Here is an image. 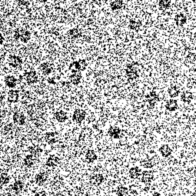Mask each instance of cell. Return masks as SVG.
<instances>
[{"label": "cell", "mask_w": 196, "mask_h": 196, "mask_svg": "<svg viewBox=\"0 0 196 196\" xmlns=\"http://www.w3.org/2000/svg\"><path fill=\"white\" fill-rule=\"evenodd\" d=\"M87 62L85 59H80L78 61L72 62L69 65V69L72 73L79 72V71H84L87 67Z\"/></svg>", "instance_id": "obj_1"}, {"label": "cell", "mask_w": 196, "mask_h": 196, "mask_svg": "<svg viewBox=\"0 0 196 196\" xmlns=\"http://www.w3.org/2000/svg\"><path fill=\"white\" fill-rule=\"evenodd\" d=\"M14 38L16 40H20L22 42L26 43L31 38V33L26 29H16L15 31Z\"/></svg>", "instance_id": "obj_2"}, {"label": "cell", "mask_w": 196, "mask_h": 196, "mask_svg": "<svg viewBox=\"0 0 196 196\" xmlns=\"http://www.w3.org/2000/svg\"><path fill=\"white\" fill-rule=\"evenodd\" d=\"M86 112L83 109H75L72 115V120L76 123H81L83 121H84L86 119Z\"/></svg>", "instance_id": "obj_3"}, {"label": "cell", "mask_w": 196, "mask_h": 196, "mask_svg": "<svg viewBox=\"0 0 196 196\" xmlns=\"http://www.w3.org/2000/svg\"><path fill=\"white\" fill-rule=\"evenodd\" d=\"M23 64V60L20 56L11 55L9 57V65L13 68H20Z\"/></svg>", "instance_id": "obj_4"}, {"label": "cell", "mask_w": 196, "mask_h": 196, "mask_svg": "<svg viewBox=\"0 0 196 196\" xmlns=\"http://www.w3.org/2000/svg\"><path fill=\"white\" fill-rule=\"evenodd\" d=\"M125 72L127 77L129 79H131V80H135V79H137L138 78V72H137V69L133 65H128L125 69Z\"/></svg>", "instance_id": "obj_5"}, {"label": "cell", "mask_w": 196, "mask_h": 196, "mask_svg": "<svg viewBox=\"0 0 196 196\" xmlns=\"http://www.w3.org/2000/svg\"><path fill=\"white\" fill-rule=\"evenodd\" d=\"M26 81L29 84H34L38 81V75L35 71H29L24 74Z\"/></svg>", "instance_id": "obj_6"}, {"label": "cell", "mask_w": 196, "mask_h": 196, "mask_svg": "<svg viewBox=\"0 0 196 196\" xmlns=\"http://www.w3.org/2000/svg\"><path fill=\"white\" fill-rule=\"evenodd\" d=\"M154 180V174L152 171H145L142 173V182L145 184H150Z\"/></svg>", "instance_id": "obj_7"}, {"label": "cell", "mask_w": 196, "mask_h": 196, "mask_svg": "<svg viewBox=\"0 0 196 196\" xmlns=\"http://www.w3.org/2000/svg\"><path fill=\"white\" fill-rule=\"evenodd\" d=\"M147 101L149 102V105L151 108H153V107L155 105L156 102H158L159 101V97L158 96V95L156 94L155 92L152 91L149 95H148L147 96Z\"/></svg>", "instance_id": "obj_8"}, {"label": "cell", "mask_w": 196, "mask_h": 196, "mask_svg": "<svg viewBox=\"0 0 196 196\" xmlns=\"http://www.w3.org/2000/svg\"><path fill=\"white\" fill-rule=\"evenodd\" d=\"M48 178H49V175H48L47 172L42 171V172H39L35 175V182H36L37 185H42L47 181Z\"/></svg>", "instance_id": "obj_9"}, {"label": "cell", "mask_w": 196, "mask_h": 196, "mask_svg": "<svg viewBox=\"0 0 196 196\" xmlns=\"http://www.w3.org/2000/svg\"><path fill=\"white\" fill-rule=\"evenodd\" d=\"M12 119H13V122L19 125H23L26 123V116L22 112H15Z\"/></svg>", "instance_id": "obj_10"}, {"label": "cell", "mask_w": 196, "mask_h": 196, "mask_svg": "<svg viewBox=\"0 0 196 196\" xmlns=\"http://www.w3.org/2000/svg\"><path fill=\"white\" fill-rule=\"evenodd\" d=\"M60 163V158L58 157V156L54 155H50L46 160V165H47L48 167H50V168H53V167H56Z\"/></svg>", "instance_id": "obj_11"}, {"label": "cell", "mask_w": 196, "mask_h": 196, "mask_svg": "<svg viewBox=\"0 0 196 196\" xmlns=\"http://www.w3.org/2000/svg\"><path fill=\"white\" fill-rule=\"evenodd\" d=\"M45 139L48 144L53 145V144L56 143L58 140V134L56 132H53V131H49L46 134Z\"/></svg>", "instance_id": "obj_12"}, {"label": "cell", "mask_w": 196, "mask_h": 196, "mask_svg": "<svg viewBox=\"0 0 196 196\" xmlns=\"http://www.w3.org/2000/svg\"><path fill=\"white\" fill-rule=\"evenodd\" d=\"M54 116L59 122H65L68 119V115L65 111L63 110H59L56 112L54 114Z\"/></svg>", "instance_id": "obj_13"}, {"label": "cell", "mask_w": 196, "mask_h": 196, "mask_svg": "<svg viewBox=\"0 0 196 196\" xmlns=\"http://www.w3.org/2000/svg\"><path fill=\"white\" fill-rule=\"evenodd\" d=\"M85 158H86V161H87L88 163H92L94 162L95 161H96L97 158H98V156H97V154L95 153V152L94 150L89 149V150H88L87 152L86 153Z\"/></svg>", "instance_id": "obj_14"}, {"label": "cell", "mask_w": 196, "mask_h": 196, "mask_svg": "<svg viewBox=\"0 0 196 196\" xmlns=\"http://www.w3.org/2000/svg\"><path fill=\"white\" fill-rule=\"evenodd\" d=\"M19 96H20V95H19V92L17 90H9V93H8V101L10 103H16L19 100Z\"/></svg>", "instance_id": "obj_15"}, {"label": "cell", "mask_w": 196, "mask_h": 196, "mask_svg": "<svg viewBox=\"0 0 196 196\" xmlns=\"http://www.w3.org/2000/svg\"><path fill=\"white\" fill-rule=\"evenodd\" d=\"M90 182L93 185H100L104 182V176L102 174H95L90 178Z\"/></svg>", "instance_id": "obj_16"}, {"label": "cell", "mask_w": 196, "mask_h": 196, "mask_svg": "<svg viewBox=\"0 0 196 196\" xmlns=\"http://www.w3.org/2000/svg\"><path fill=\"white\" fill-rule=\"evenodd\" d=\"M159 152L164 158H167L170 156L172 153V150L168 145H162L159 148Z\"/></svg>", "instance_id": "obj_17"}, {"label": "cell", "mask_w": 196, "mask_h": 196, "mask_svg": "<svg viewBox=\"0 0 196 196\" xmlns=\"http://www.w3.org/2000/svg\"><path fill=\"white\" fill-rule=\"evenodd\" d=\"M109 136L112 137V138H119L120 137V133H121V129L117 127V126H112L110 127L108 131Z\"/></svg>", "instance_id": "obj_18"}, {"label": "cell", "mask_w": 196, "mask_h": 196, "mask_svg": "<svg viewBox=\"0 0 196 196\" xmlns=\"http://www.w3.org/2000/svg\"><path fill=\"white\" fill-rule=\"evenodd\" d=\"M165 109L169 112H174L178 109V102L175 99H169L165 103Z\"/></svg>", "instance_id": "obj_19"}, {"label": "cell", "mask_w": 196, "mask_h": 196, "mask_svg": "<svg viewBox=\"0 0 196 196\" xmlns=\"http://www.w3.org/2000/svg\"><path fill=\"white\" fill-rule=\"evenodd\" d=\"M16 83H17V79L16 77H14L13 75H7L5 78V85L9 88H15L16 86Z\"/></svg>", "instance_id": "obj_20"}, {"label": "cell", "mask_w": 196, "mask_h": 196, "mask_svg": "<svg viewBox=\"0 0 196 196\" xmlns=\"http://www.w3.org/2000/svg\"><path fill=\"white\" fill-rule=\"evenodd\" d=\"M128 173H129V176L131 177V179H137L142 174V170L137 166L132 167V168H130Z\"/></svg>", "instance_id": "obj_21"}, {"label": "cell", "mask_w": 196, "mask_h": 196, "mask_svg": "<svg viewBox=\"0 0 196 196\" xmlns=\"http://www.w3.org/2000/svg\"><path fill=\"white\" fill-rule=\"evenodd\" d=\"M81 79H82V75L79 72L73 73L70 75L71 83L75 86H78L79 84H80Z\"/></svg>", "instance_id": "obj_22"}, {"label": "cell", "mask_w": 196, "mask_h": 196, "mask_svg": "<svg viewBox=\"0 0 196 196\" xmlns=\"http://www.w3.org/2000/svg\"><path fill=\"white\" fill-rule=\"evenodd\" d=\"M23 164L26 167H29V168L33 166V165L35 164V157L33 155H28L25 158Z\"/></svg>", "instance_id": "obj_23"}, {"label": "cell", "mask_w": 196, "mask_h": 196, "mask_svg": "<svg viewBox=\"0 0 196 196\" xmlns=\"http://www.w3.org/2000/svg\"><path fill=\"white\" fill-rule=\"evenodd\" d=\"M23 188H24V184L21 181H16L12 185V189L16 193L20 192L23 189Z\"/></svg>", "instance_id": "obj_24"}, {"label": "cell", "mask_w": 196, "mask_h": 196, "mask_svg": "<svg viewBox=\"0 0 196 196\" xmlns=\"http://www.w3.org/2000/svg\"><path fill=\"white\" fill-rule=\"evenodd\" d=\"M40 68L41 70L44 72V74H46V75H49L52 72V71H53L52 65L49 62L42 63L40 65Z\"/></svg>", "instance_id": "obj_25"}, {"label": "cell", "mask_w": 196, "mask_h": 196, "mask_svg": "<svg viewBox=\"0 0 196 196\" xmlns=\"http://www.w3.org/2000/svg\"><path fill=\"white\" fill-rule=\"evenodd\" d=\"M186 17L184 14L182 13H180V14H178L175 16V23H176L178 26H183L186 23Z\"/></svg>", "instance_id": "obj_26"}, {"label": "cell", "mask_w": 196, "mask_h": 196, "mask_svg": "<svg viewBox=\"0 0 196 196\" xmlns=\"http://www.w3.org/2000/svg\"><path fill=\"white\" fill-rule=\"evenodd\" d=\"M168 92L171 98H176L179 95V89L177 86H172L168 89Z\"/></svg>", "instance_id": "obj_27"}, {"label": "cell", "mask_w": 196, "mask_h": 196, "mask_svg": "<svg viewBox=\"0 0 196 196\" xmlns=\"http://www.w3.org/2000/svg\"><path fill=\"white\" fill-rule=\"evenodd\" d=\"M192 94H191L190 92H185L182 93V96H181L182 101H183L184 102H186V103H189V102L192 100Z\"/></svg>", "instance_id": "obj_28"}, {"label": "cell", "mask_w": 196, "mask_h": 196, "mask_svg": "<svg viewBox=\"0 0 196 196\" xmlns=\"http://www.w3.org/2000/svg\"><path fill=\"white\" fill-rule=\"evenodd\" d=\"M68 34L72 39H76V38H79L82 35V32L78 29H72L68 31Z\"/></svg>", "instance_id": "obj_29"}, {"label": "cell", "mask_w": 196, "mask_h": 196, "mask_svg": "<svg viewBox=\"0 0 196 196\" xmlns=\"http://www.w3.org/2000/svg\"><path fill=\"white\" fill-rule=\"evenodd\" d=\"M128 189L125 186H119L116 190V194L117 196H125L128 194Z\"/></svg>", "instance_id": "obj_30"}, {"label": "cell", "mask_w": 196, "mask_h": 196, "mask_svg": "<svg viewBox=\"0 0 196 196\" xmlns=\"http://www.w3.org/2000/svg\"><path fill=\"white\" fill-rule=\"evenodd\" d=\"M29 152L31 153L30 155H33L34 157H38L42 152V149H40L39 147H37V146H33V147L30 148Z\"/></svg>", "instance_id": "obj_31"}, {"label": "cell", "mask_w": 196, "mask_h": 196, "mask_svg": "<svg viewBox=\"0 0 196 196\" xmlns=\"http://www.w3.org/2000/svg\"><path fill=\"white\" fill-rule=\"evenodd\" d=\"M123 2L120 0H116V1H112L110 3V7L112 10H117V9H121L122 7Z\"/></svg>", "instance_id": "obj_32"}, {"label": "cell", "mask_w": 196, "mask_h": 196, "mask_svg": "<svg viewBox=\"0 0 196 196\" xmlns=\"http://www.w3.org/2000/svg\"><path fill=\"white\" fill-rule=\"evenodd\" d=\"M9 182H10V176L6 172H2L1 174V183H2V186L6 185L7 184H9Z\"/></svg>", "instance_id": "obj_33"}, {"label": "cell", "mask_w": 196, "mask_h": 196, "mask_svg": "<svg viewBox=\"0 0 196 196\" xmlns=\"http://www.w3.org/2000/svg\"><path fill=\"white\" fill-rule=\"evenodd\" d=\"M170 4H171L170 0H161V1H159L158 5H159L160 9L162 10H165L170 7Z\"/></svg>", "instance_id": "obj_34"}, {"label": "cell", "mask_w": 196, "mask_h": 196, "mask_svg": "<svg viewBox=\"0 0 196 196\" xmlns=\"http://www.w3.org/2000/svg\"><path fill=\"white\" fill-rule=\"evenodd\" d=\"M141 165H142V167L145 168H151L153 167L152 162L149 160H142L141 161Z\"/></svg>", "instance_id": "obj_35"}, {"label": "cell", "mask_w": 196, "mask_h": 196, "mask_svg": "<svg viewBox=\"0 0 196 196\" xmlns=\"http://www.w3.org/2000/svg\"><path fill=\"white\" fill-rule=\"evenodd\" d=\"M140 25V23H137L135 20H131V21H130L129 28L132 30H136L137 29L139 28Z\"/></svg>", "instance_id": "obj_36"}, {"label": "cell", "mask_w": 196, "mask_h": 196, "mask_svg": "<svg viewBox=\"0 0 196 196\" xmlns=\"http://www.w3.org/2000/svg\"><path fill=\"white\" fill-rule=\"evenodd\" d=\"M127 194H128V196H138V192L136 190H130Z\"/></svg>", "instance_id": "obj_37"}, {"label": "cell", "mask_w": 196, "mask_h": 196, "mask_svg": "<svg viewBox=\"0 0 196 196\" xmlns=\"http://www.w3.org/2000/svg\"><path fill=\"white\" fill-rule=\"evenodd\" d=\"M35 196H48V194H46V192L45 191H41L37 192Z\"/></svg>", "instance_id": "obj_38"}, {"label": "cell", "mask_w": 196, "mask_h": 196, "mask_svg": "<svg viewBox=\"0 0 196 196\" xmlns=\"http://www.w3.org/2000/svg\"><path fill=\"white\" fill-rule=\"evenodd\" d=\"M151 196H161V194H160V193L155 192V193H153V194H152Z\"/></svg>", "instance_id": "obj_39"}, {"label": "cell", "mask_w": 196, "mask_h": 196, "mask_svg": "<svg viewBox=\"0 0 196 196\" xmlns=\"http://www.w3.org/2000/svg\"><path fill=\"white\" fill-rule=\"evenodd\" d=\"M3 40H4L3 36H2V34H1V42H0V44H1V45H2V44L3 43Z\"/></svg>", "instance_id": "obj_40"}, {"label": "cell", "mask_w": 196, "mask_h": 196, "mask_svg": "<svg viewBox=\"0 0 196 196\" xmlns=\"http://www.w3.org/2000/svg\"><path fill=\"white\" fill-rule=\"evenodd\" d=\"M194 176H195V178H196V167L194 168Z\"/></svg>", "instance_id": "obj_41"}, {"label": "cell", "mask_w": 196, "mask_h": 196, "mask_svg": "<svg viewBox=\"0 0 196 196\" xmlns=\"http://www.w3.org/2000/svg\"><path fill=\"white\" fill-rule=\"evenodd\" d=\"M2 196H11L10 194H2Z\"/></svg>", "instance_id": "obj_42"}, {"label": "cell", "mask_w": 196, "mask_h": 196, "mask_svg": "<svg viewBox=\"0 0 196 196\" xmlns=\"http://www.w3.org/2000/svg\"><path fill=\"white\" fill-rule=\"evenodd\" d=\"M190 196H196V191H194V192L192 194H191V195H190Z\"/></svg>", "instance_id": "obj_43"}]
</instances>
